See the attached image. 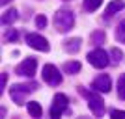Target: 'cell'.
<instances>
[{
    "instance_id": "cell-17",
    "label": "cell",
    "mask_w": 125,
    "mask_h": 119,
    "mask_svg": "<svg viewBox=\"0 0 125 119\" xmlns=\"http://www.w3.org/2000/svg\"><path fill=\"white\" fill-rule=\"evenodd\" d=\"M118 97L121 101H125V74H121L118 80Z\"/></svg>"
},
{
    "instance_id": "cell-18",
    "label": "cell",
    "mask_w": 125,
    "mask_h": 119,
    "mask_svg": "<svg viewBox=\"0 0 125 119\" xmlns=\"http://www.w3.org/2000/svg\"><path fill=\"white\" fill-rule=\"evenodd\" d=\"M110 58H112V63H120L121 62V58H123V52L120 50V48H112V50H110Z\"/></svg>"
},
{
    "instance_id": "cell-5",
    "label": "cell",
    "mask_w": 125,
    "mask_h": 119,
    "mask_svg": "<svg viewBox=\"0 0 125 119\" xmlns=\"http://www.w3.org/2000/svg\"><path fill=\"white\" fill-rule=\"evenodd\" d=\"M108 56H110V54H106L103 48H95V50H92L88 54V62L92 63L95 69H104L110 63V58Z\"/></svg>"
},
{
    "instance_id": "cell-12",
    "label": "cell",
    "mask_w": 125,
    "mask_h": 119,
    "mask_svg": "<svg viewBox=\"0 0 125 119\" xmlns=\"http://www.w3.org/2000/svg\"><path fill=\"white\" fill-rule=\"evenodd\" d=\"M28 114H30L32 117H41V114H43L41 104L36 102V101H30V102H28Z\"/></svg>"
},
{
    "instance_id": "cell-14",
    "label": "cell",
    "mask_w": 125,
    "mask_h": 119,
    "mask_svg": "<svg viewBox=\"0 0 125 119\" xmlns=\"http://www.w3.org/2000/svg\"><path fill=\"white\" fill-rule=\"evenodd\" d=\"M63 71L67 73V74H77V73H80V63L78 62H65Z\"/></svg>"
},
{
    "instance_id": "cell-22",
    "label": "cell",
    "mask_w": 125,
    "mask_h": 119,
    "mask_svg": "<svg viewBox=\"0 0 125 119\" xmlns=\"http://www.w3.org/2000/svg\"><path fill=\"white\" fill-rule=\"evenodd\" d=\"M110 117H116V119H125V112H123V110H110Z\"/></svg>"
},
{
    "instance_id": "cell-11",
    "label": "cell",
    "mask_w": 125,
    "mask_h": 119,
    "mask_svg": "<svg viewBox=\"0 0 125 119\" xmlns=\"http://www.w3.org/2000/svg\"><path fill=\"white\" fill-rule=\"evenodd\" d=\"M125 8V2L123 0H114V2H110L106 11H104V19H110V17H114L118 11H121Z\"/></svg>"
},
{
    "instance_id": "cell-1",
    "label": "cell",
    "mask_w": 125,
    "mask_h": 119,
    "mask_svg": "<svg viewBox=\"0 0 125 119\" xmlns=\"http://www.w3.org/2000/svg\"><path fill=\"white\" fill-rule=\"evenodd\" d=\"M77 91H78V95H82V97L88 101V106H90V110H92V114H94L95 117H103L104 115V101L101 99L99 91H97V89L90 91V89L82 88V86H78Z\"/></svg>"
},
{
    "instance_id": "cell-7",
    "label": "cell",
    "mask_w": 125,
    "mask_h": 119,
    "mask_svg": "<svg viewBox=\"0 0 125 119\" xmlns=\"http://www.w3.org/2000/svg\"><path fill=\"white\" fill-rule=\"evenodd\" d=\"M36 69H37V60L36 58H26V60H22V63H19V65L15 67V73L19 74V76L32 78L34 74H36Z\"/></svg>"
},
{
    "instance_id": "cell-2",
    "label": "cell",
    "mask_w": 125,
    "mask_h": 119,
    "mask_svg": "<svg viewBox=\"0 0 125 119\" xmlns=\"http://www.w3.org/2000/svg\"><path fill=\"white\" fill-rule=\"evenodd\" d=\"M37 88H39L37 82L15 84V86H11V88H10V97L13 99V102H15V104H22L26 101V97H28L30 93H34Z\"/></svg>"
},
{
    "instance_id": "cell-6",
    "label": "cell",
    "mask_w": 125,
    "mask_h": 119,
    "mask_svg": "<svg viewBox=\"0 0 125 119\" xmlns=\"http://www.w3.org/2000/svg\"><path fill=\"white\" fill-rule=\"evenodd\" d=\"M43 80L49 84V86H60L62 84V73L58 71L52 63H47L45 67H43Z\"/></svg>"
},
{
    "instance_id": "cell-23",
    "label": "cell",
    "mask_w": 125,
    "mask_h": 119,
    "mask_svg": "<svg viewBox=\"0 0 125 119\" xmlns=\"http://www.w3.org/2000/svg\"><path fill=\"white\" fill-rule=\"evenodd\" d=\"M6 80H8V73H2V80H0V93H4V89H6Z\"/></svg>"
},
{
    "instance_id": "cell-3",
    "label": "cell",
    "mask_w": 125,
    "mask_h": 119,
    "mask_svg": "<svg viewBox=\"0 0 125 119\" xmlns=\"http://www.w3.org/2000/svg\"><path fill=\"white\" fill-rule=\"evenodd\" d=\"M73 24H75V15H73L71 9L62 8V9L56 11V15H54V26H56L58 32H69L73 28Z\"/></svg>"
},
{
    "instance_id": "cell-8",
    "label": "cell",
    "mask_w": 125,
    "mask_h": 119,
    "mask_svg": "<svg viewBox=\"0 0 125 119\" xmlns=\"http://www.w3.org/2000/svg\"><path fill=\"white\" fill-rule=\"evenodd\" d=\"M26 43H28V47H32L34 50H39V52H49V41L45 39L43 36L39 34H26Z\"/></svg>"
},
{
    "instance_id": "cell-4",
    "label": "cell",
    "mask_w": 125,
    "mask_h": 119,
    "mask_svg": "<svg viewBox=\"0 0 125 119\" xmlns=\"http://www.w3.org/2000/svg\"><path fill=\"white\" fill-rule=\"evenodd\" d=\"M67 97L63 93H56L54 95V101H52V106H51V117H62L65 112H69V106H67Z\"/></svg>"
},
{
    "instance_id": "cell-15",
    "label": "cell",
    "mask_w": 125,
    "mask_h": 119,
    "mask_svg": "<svg viewBox=\"0 0 125 119\" xmlns=\"http://www.w3.org/2000/svg\"><path fill=\"white\" fill-rule=\"evenodd\" d=\"M103 0H84V9L86 11H95L97 8H101Z\"/></svg>"
},
{
    "instance_id": "cell-19",
    "label": "cell",
    "mask_w": 125,
    "mask_h": 119,
    "mask_svg": "<svg viewBox=\"0 0 125 119\" xmlns=\"http://www.w3.org/2000/svg\"><path fill=\"white\" fill-rule=\"evenodd\" d=\"M90 37H92V43H95V45L104 43V34H103V32H94Z\"/></svg>"
},
{
    "instance_id": "cell-13",
    "label": "cell",
    "mask_w": 125,
    "mask_h": 119,
    "mask_svg": "<svg viewBox=\"0 0 125 119\" xmlns=\"http://www.w3.org/2000/svg\"><path fill=\"white\" fill-rule=\"evenodd\" d=\"M17 17H19V13H17V9H8L2 15V24H11V22H15L17 21Z\"/></svg>"
},
{
    "instance_id": "cell-24",
    "label": "cell",
    "mask_w": 125,
    "mask_h": 119,
    "mask_svg": "<svg viewBox=\"0 0 125 119\" xmlns=\"http://www.w3.org/2000/svg\"><path fill=\"white\" fill-rule=\"evenodd\" d=\"M8 2H11V0H2V6H6Z\"/></svg>"
},
{
    "instance_id": "cell-10",
    "label": "cell",
    "mask_w": 125,
    "mask_h": 119,
    "mask_svg": "<svg viewBox=\"0 0 125 119\" xmlns=\"http://www.w3.org/2000/svg\"><path fill=\"white\" fill-rule=\"evenodd\" d=\"M82 47V39L80 37H71L67 41H63V50L69 52V54H77Z\"/></svg>"
},
{
    "instance_id": "cell-21",
    "label": "cell",
    "mask_w": 125,
    "mask_h": 119,
    "mask_svg": "<svg viewBox=\"0 0 125 119\" xmlns=\"http://www.w3.org/2000/svg\"><path fill=\"white\" fill-rule=\"evenodd\" d=\"M36 26L37 28H45V26H47V17L45 15H37L36 17Z\"/></svg>"
},
{
    "instance_id": "cell-20",
    "label": "cell",
    "mask_w": 125,
    "mask_h": 119,
    "mask_svg": "<svg viewBox=\"0 0 125 119\" xmlns=\"http://www.w3.org/2000/svg\"><path fill=\"white\" fill-rule=\"evenodd\" d=\"M6 39H8V41H17V39H19V34H17L15 30H13V28H10V30L6 32Z\"/></svg>"
},
{
    "instance_id": "cell-16",
    "label": "cell",
    "mask_w": 125,
    "mask_h": 119,
    "mask_svg": "<svg viewBox=\"0 0 125 119\" xmlns=\"http://www.w3.org/2000/svg\"><path fill=\"white\" fill-rule=\"evenodd\" d=\"M116 39L121 43H125V21H121L116 28Z\"/></svg>"
},
{
    "instance_id": "cell-9",
    "label": "cell",
    "mask_w": 125,
    "mask_h": 119,
    "mask_svg": "<svg viewBox=\"0 0 125 119\" xmlns=\"http://www.w3.org/2000/svg\"><path fill=\"white\" fill-rule=\"evenodd\" d=\"M92 88L97 89L99 93H108L110 89H112V80H110V76L106 74V73H103V74H99L97 78H94Z\"/></svg>"
}]
</instances>
